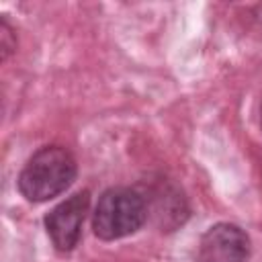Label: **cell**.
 Instances as JSON below:
<instances>
[{
	"instance_id": "1",
	"label": "cell",
	"mask_w": 262,
	"mask_h": 262,
	"mask_svg": "<svg viewBox=\"0 0 262 262\" xmlns=\"http://www.w3.org/2000/svg\"><path fill=\"white\" fill-rule=\"evenodd\" d=\"M78 164L63 145H43L23 166L16 186L29 203H45L66 192L76 180Z\"/></svg>"
},
{
	"instance_id": "5",
	"label": "cell",
	"mask_w": 262,
	"mask_h": 262,
	"mask_svg": "<svg viewBox=\"0 0 262 262\" xmlns=\"http://www.w3.org/2000/svg\"><path fill=\"white\" fill-rule=\"evenodd\" d=\"M0 47H2V59H6L16 49L14 31H12V27L8 25L6 18H2V23H0Z\"/></svg>"
},
{
	"instance_id": "2",
	"label": "cell",
	"mask_w": 262,
	"mask_h": 262,
	"mask_svg": "<svg viewBox=\"0 0 262 262\" xmlns=\"http://www.w3.org/2000/svg\"><path fill=\"white\" fill-rule=\"evenodd\" d=\"M147 199L129 186L106 188L92 213V231L102 242H115L141 229L147 221Z\"/></svg>"
},
{
	"instance_id": "3",
	"label": "cell",
	"mask_w": 262,
	"mask_h": 262,
	"mask_svg": "<svg viewBox=\"0 0 262 262\" xmlns=\"http://www.w3.org/2000/svg\"><path fill=\"white\" fill-rule=\"evenodd\" d=\"M90 209V192L80 190L59 205H55L43 219L45 231L53 244V248L61 254L72 252L80 237H82V225L86 219V213Z\"/></svg>"
},
{
	"instance_id": "6",
	"label": "cell",
	"mask_w": 262,
	"mask_h": 262,
	"mask_svg": "<svg viewBox=\"0 0 262 262\" xmlns=\"http://www.w3.org/2000/svg\"><path fill=\"white\" fill-rule=\"evenodd\" d=\"M260 125H262V104H260Z\"/></svg>"
},
{
	"instance_id": "4",
	"label": "cell",
	"mask_w": 262,
	"mask_h": 262,
	"mask_svg": "<svg viewBox=\"0 0 262 262\" xmlns=\"http://www.w3.org/2000/svg\"><path fill=\"white\" fill-rule=\"evenodd\" d=\"M250 235L235 223H215L199 239L196 262H246L250 258Z\"/></svg>"
}]
</instances>
